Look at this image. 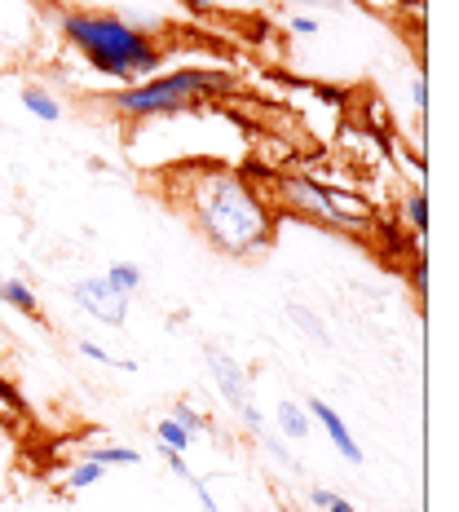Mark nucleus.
Segmentation results:
<instances>
[{
  "mask_svg": "<svg viewBox=\"0 0 459 512\" xmlns=\"http://www.w3.org/2000/svg\"><path fill=\"white\" fill-rule=\"evenodd\" d=\"M274 420H279V433L287 437V442H301V437L314 433V420H309V411L301 407V402L283 398L279 407H274Z\"/></svg>",
  "mask_w": 459,
  "mask_h": 512,
  "instance_id": "9",
  "label": "nucleus"
},
{
  "mask_svg": "<svg viewBox=\"0 0 459 512\" xmlns=\"http://www.w3.org/2000/svg\"><path fill=\"white\" fill-rule=\"evenodd\" d=\"M309 504H314L318 512H354V504H349L345 495H336V490H327V486L309 490Z\"/></svg>",
  "mask_w": 459,
  "mask_h": 512,
  "instance_id": "18",
  "label": "nucleus"
},
{
  "mask_svg": "<svg viewBox=\"0 0 459 512\" xmlns=\"http://www.w3.org/2000/svg\"><path fill=\"white\" fill-rule=\"evenodd\" d=\"M0 402H5L9 411H23V398H18V389L9 380H0Z\"/></svg>",
  "mask_w": 459,
  "mask_h": 512,
  "instance_id": "25",
  "label": "nucleus"
},
{
  "mask_svg": "<svg viewBox=\"0 0 459 512\" xmlns=\"http://www.w3.org/2000/svg\"><path fill=\"white\" fill-rule=\"evenodd\" d=\"M234 5H256V0H234Z\"/></svg>",
  "mask_w": 459,
  "mask_h": 512,
  "instance_id": "28",
  "label": "nucleus"
},
{
  "mask_svg": "<svg viewBox=\"0 0 459 512\" xmlns=\"http://www.w3.org/2000/svg\"><path fill=\"white\" fill-rule=\"evenodd\" d=\"M177 204L190 212L199 234L226 256H252L274 239V212L256 195V186L234 168L208 164V168H186L173 186Z\"/></svg>",
  "mask_w": 459,
  "mask_h": 512,
  "instance_id": "1",
  "label": "nucleus"
},
{
  "mask_svg": "<svg viewBox=\"0 0 459 512\" xmlns=\"http://www.w3.org/2000/svg\"><path fill=\"white\" fill-rule=\"evenodd\" d=\"M62 36L67 45L89 62L93 71L120 80V84H137L151 80L164 67L168 49L159 45L146 27H137L124 14H102V9H62Z\"/></svg>",
  "mask_w": 459,
  "mask_h": 512,
  "instance_id": "2",
  "label": "nucleus"
},
{
  "mask_svg": "<svg viewBox=\"0 0 459 512\" xmlns=\"http://www.w3.org/2000/svg\"><path fill=\"white\" fill-rule=\"evenodd\" d=\"M190 486H195V495H199V508H204V512H221V504H217V499H212V490H208L204 477H195V482H190Z\"/></svg>",
  "mask_w": 459,
  "mask_h": 512,
  "instance_id": "24",
  "label": "nucleus"
},
{
  "mask_svg": "<svg viewBox=\"0 0 459 512\" xmlns=\"http://www.w3.org/2000/svg\"><path fill=\"white\" fill-rule=\"evenodd\" d=\"M84 460L111 468V464H124V468H137L142 464V451H133V446H89V455Z\"/></svg>",
  "mask_w": 459,
  "mask_h": 512,
  "instance_id": "13",
  "label": "nucleus"
},
{
  "mask_svg": "<svg viewBox=\"0 0 459 512\" xmlns=\"http://www.w3.org/2000/svg\"><path fill=\"white\" fill-rule=\"evenodd\" d=\"M234 93V76L217 67H181L155 80H137L111 93V106L128 120H155V115H181L195 111L199 102Z\"/></svg>",
  "mask_w": 459,
  "mask_h": 512,
  "instance_id": "3",
  "label": "nucleus"
},
{
  "mask_svg": "<svg viewBox=\"0 0 459 512\" xmlns=\"http://www.w3.org/2000/svg\"><path fill=\"white\" fill-rule=\"evenodd\" d=\"M358 5L376 9V14H398V5H402V0H358Z\"/></svg>",
  "mask_w": 459,
  "mask_h": 512,
  "instance_id": "26",
  "label": "nucleus"
},
{
  "mask_svg": "<svg viewBox=\"0 0 459 512\" xmlns=\"http://www.w3.org/2000/svg\"><path fill=\"white\" fill-rule=\"evenodd\" d=\"M0 279H5V274H0Z\"/></svg>",
  "mask_w": 459,
  "mask_h": 512,
  "instance_id": "30",
  "label": "nucleus"
},
{
  "mask_svg": "<svg viewBox=\"0 0 459 512\" xmlns=\"http://www.w3.org/2000/svg\"><path fill=\"white\" fill-rule=\"evenodd\" d=\"M411 106H415V115H429V80L424 76L411 80Z\"/></svg>",
  "mask_w": 459,
  "mask_h": 512,
  "instance_id": "22",
  "label": "nucleus"
},
{
  "mask_svg": "<svg viewBox=\"0 0 459 512\" xmlns=\"http://www.w3.org/2000/svg\"><path fill=\"white\" fill-rule=\"evenodd\" d=\"M23 106L36 115L40 124H58L62 120V102L53 98L49 89H40V84H27V89H23Z\"/></svg>",
  "mask_w": 459,
  "mask_h": 512,
  "instance_id": "12",
  "label": "nucleus"
},
{
  "mask_svg": "<svg viewBox=\"0 0 459 512\" xmlns=\"http://www.w3.org/2000/svg\"><path fill=\"white\" fill-rule=\"evenodd\" d=\"M71 301L80 309H89L93 318H102L106 327H124V318H128V296L120 287L106 283V274H98V279H80L71 287Z\"/></svg>",
  "mask_w": 459,
  "mask_h": 512,
  "instance_id": "6",
  "label": "nucleus"
},
{
  "mask_svg": "<svg viewBox=\"0 0 459 512\" xmlns=\"http://www.w3.org/2000/svg\"><path fill=\"white\" fill-rule=\"evenodd\" d=\"M305 411H309V420H314V424H323V433L332 437V446H336V455H340V460L362 464V446H358V437L349 433L345 415H336V411L327 407L323 398H309V402H305Z\"/></svg>",
  "mask_w": 459,
  "mask_h": 512,
  "instance_id": "7",
  "label": "nucleus"
},
{
  "mask_svg": "<svg viewBox=\"0 0 459 512\" xmlns=\"http://www.w3.org/2000/svg\"><path fill=\"white\" fill-rule=\"evenodd\" d=\"M204 354H208V371H212V380H217V393L226 398V407H230L234 415H239V420L248 424L252 433H261V429H265V415H261V407L252 402L248 371L239 367V358L226 354L221 345H208Z\"/></svg>",
  "mask_w": 459,
  "mask_h": 512,
  "instance_id": "5",
  "label": "nucleus"
},
{
  "mask_svg": "<svg viewBox=\"0 0 459 512\" xmlns=\"http://www.w3.org/2000/svg\"><path fill=\"white\" fill-rule=\"evenodd\" d=\"M402 221L424 239V230H429V190H424V181H415L407 195H402Z\"/></svg>",
  "mask_w": 459,
  "mask_h": 512,
  "instance_id": "11",
  "label": "nucleus"
},
{
  "mask_svg": "<svg viewBox=\"0 0 459 512\" xmlns=\"http://www.w3.org/2000/svg\"><path fill=\"white\" fill-rule=\"evenodd\" d=\"M279 195H283V204L292 212H301V217L318 221V226H327V230L371 234V226H376V221H371V208L362 204L358 195L336 190V186H323V181H314V177H283Z\"/></svg>",
  "mask_w": 459,
  "mask_h": 512,
  "instance_id": "4",
  "label": "nucleus"
},
{
  "mask_svg": "<svg viewBox=\"0 0 459 512\" xmlns=\"http://www.w3.org/2000/svg\"><path fill=\"white\" fill-rule=\"evenodd\" d=\"M142 279H146V274H142V265H133V261H115L111 270H106V283H111V287H120L124 296H133L137 287H142Z\"/></svg>",
  "mask_w": 459,
  "mask_h": 512,
  "instance_id": "15",
  "label": "nucleus"
},
{
  "mask_svg": "<svg viewBox=\"0 0 459 512\" xmlns=\"http://www.w3.org/2000/svg\"><path fill=\"white\" fill-rule=\"evenodd\" d=\"M279 5H332V0H279Z\"/></svg>",
  "mask_w": 459,
  "mask_h": 512,
  "instance_id": "27",
  "label": "nucleus"
},
{
  "mask_svg": "<svg viewBox=\"0 0 459 512\" xmlns=\"http://www.w3.org/2000/svg\"><path fill=\"white\" fill-rule=\"evenodd\" d=\"M287 318H292V323H296V332H301V336L309 340V345H318V349H332V345H336L332 332H327V323H323V318H318L309 305L292 301V305H287Z\"/></svg>",
  "mask_w": 459,
  "mask_h": 512,
  "instance_id": "8",
  "label": "nucleus"
},
{
  "mask_svg": "<svg viewBox=\"0 0 459 512\" xmlns=\"http://www.w3.org/2000/svg\"><path fill=\"white\" fill-rule=\"evenodd\" d=\"M102 477H106V468H102V464H93V460H80V464H71V473H67V495H80V490L98 486Z\"/></svg>",
  "mask_w": 459,
  "mask_h": 512,
  "instance_id": "16",
  "label": "nucleus"
},
{
  "mask_svg": "<svg viewBox=\"0 0 459 512\" xmlns=\"http://www.w3.org/2000/svg\"><path fill=\"white\" fill-rule=\"evenodd\" d=\"M80 354L89 358V362H102V367H124V371H137V362H128V358H124V362H120V358H111V354H106V349L98 345V340H89V336L80 340Z\"/></svg>",
  "mask_w": 459,
  "mask_h": 512,
  "instance_id": "19",
  "label": "nucleus"
},
{
  "mask_svg": "<svg viewBox=\"0 0 459 512\" xmlns=\"http://www.w3.org/2000/svg\"><path fill=\"white\" fill-rule=\"evenodd\" d=\"M256 442L265 446V455H274V460H279L283 468H292V451H287V446H283L274 433H265V429H261V433H256Z\"/></svg>",
  "mask_w": 459,
  "mask_h": 512,
  "instance_id": "20",
  "label": "nucleus"
},
{
  "mask_svg": "<svg viewBox=\"0 0 459 512\" xmlns=\"http://www.w3.org/2000/svg\"><path fill=\"white\" fill-rule=\"evenodd\" d=\"M155 437H159V446H168V451H181V455H186V451H190V442H195V433L181 429L173 415H164V420L155 424Z\"/></svg>",
  "mask_w": 459,
  "mask_h": 512,
  "instance_id": "14",
  "label": "nucleus"
},
{
  "mask_svg": "<svg viewBox=\"0 0 459 512\" xmlns=\"http://www.w3.org/2000/svg\"><path fill=\"white\" fill-rule=\"evenodd\" d=\"M0 354H5V332H0Z\"/></svg>",
  "mask_w": 459,
  "mask_h": 512,
  "instance_id": "29",
  "label": "nucleus"
},
{
  "mask_svg": "<svg viewBox=\"0 0 459 512\" xmlns=\"http://www.w3.org/2000/svg\"><path fill=\"white\" fill-rule=\"evenodd\" d=\"M173 420H177L186 433H195V437H199V433H212V420H208L204 411L190 407V402H177V407H173Z\"/></svg>",
  "mask_w": 459,
  "mask_h": 512,
  "instance_id": "17",
  "label": "nucleus"
},
{
  "mask_svg": "<svg viewBox=\"0 0 459 512\" xmlns=\"http://www.w3.org/2000/svg\"><path fill=\"white\" fill-rule=\"evenodd\" d=\"M287 31H292V36H318V18L292 14V18H287Z\"/></svg>",
  "mask_w": 459,
  "mask_h": 512,
  "instance_id": "23",
  "label": "nucleus"
},
{
  "mask_svg": "<svg viewBox=\"0 0 459 512\" xmlns=\"http://www.w3.org/2000/svg\"><path fill=\"white\" fill-rule=\"evenodd\" d=\"M0 305L18 309V314H27V318H40V296L31 292L27 279H0Z\"/></svg>",
  "mask_w": 459,
  "mask_h": 512,
  "instance_id": "10",
  "label": "nucleus"
},
{
  "mask_svg": "<svg viewBox=\"0 0 459 512\" xmlns=\"http://www.w3.org/2000/svg\"><path fill=\"white\" fill-rule=\"evenodd\" d=\"M159 460H164L168 468H173V477H181V482H195V473H190V468H186V455H181V451H168V446H159Z\"/></svg>",
  "mask_w": 459,
  "mask_h": 512,
  "instance_id": "21",
  "label": "nucleus"
}]
</instances>
